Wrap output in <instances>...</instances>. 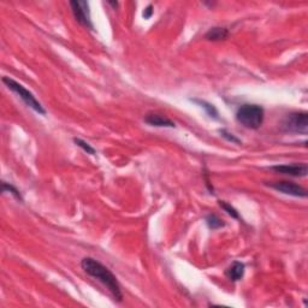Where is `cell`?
<instances>
[{
	"label": "cell",
	"mask_w": 308,
	"mask_h": 308,
	"mask_svg": "<svg viewBox=\"0 0 308 308\" xmlns=\"http://www.w3.org/2000/svg\"><path fill=\"white\" fill-rule=\"evenodd\" d=\"M81 268L88 276L93 277L96 281H99L100 283L104 284L106 287V289L111 292L112 296L115 297L116 301H123L122 288H120V284L118 282L117 277L112 273L111 270L107 269L100 261H97L94 258H91V256L82 259Z\"/></svg>",
	"instance_id": "cell-1"
},
{
	"label": "cell",
	"mask_w": 308,
	"mask_h": 308,
	"mask_svg": "<svg viewBox=\"0 0 308 308\" xmlns=\"http://www.w3.org/2000/svg\"><path fill=\"white\" fill-rule=\"evenodd\" d=\"M265 111L260 105L245 104L236 112V119L247 129L256 130L263 125Z\"/></svg>",
	"instance_id": "cell-2"
},
{
	"label": "cell",
	"mask_w": 308,
	"mask_h": 308,
	"mask_svg": "<svg viewBox=\"0 0 308 308\" xmlns=\"http://www.w3.org/2000/svg\"><path fill=\"white\" fill-rule=\"evenodd\" d=\"M2 82H4L5 86H6L10 91L16 93L17 96L23 100V102H24L28 107L34 110V111L38 112V115H42V116L46 115L45 107L41 105V102L38 101L37 97L34 96V94H33L32 92L28 91L24 86H22V84L19 83L17 81L10 78V77H2Z\"/></svg>",
	"instance_id": "cell-3"
},
{
	"label": "cell",
	"mask_w": 308,
	"mask_h": 308,
	"mask_svg": "<svg viewBox=\"0 0 308 308\" xmlns=\"http://www.w3.org/2000/svg\"><path fill=\"white\" fill-rule=\"evenodd\" d=\"M283 130L295 134H307L308 132V114L307 112H292L283 120Z\"/></svg>",
	"instance_id": "cell-4"
},
{
	"label": "cell",
	"mask_w": 308,
	"mask_h": 308,
	"mask_svg": "<svg viewBox=\"0 0 308 308\" xmlns=\"http://www.w3.org/2000/svg\"><path fill=\"white\" fill-rule=\"evenodd\" d=\"M71 11H73L74 17L81 25L93 29V23L91 19V10H89V4L87 1H70Z\"/></svg>",
	"instance_id": "cell-5"
},
{
	"label": "cell",
	"mask_w": 308,
	"mask_h": 308,
	"mask_svg": "<svg viewBox=\"0 0 308 308\" xmlns=\"http://www.w3.org/2000/svg\"><path fill=\"white\" fill-rule=\"evenodd\" d=\"M268 186L271 187L274 191L283 192L286 195H290V196L295 197H307V191L300 184L294 183V182L289 181H278V182H272V183H268Z\"/></svg>",
	"instance_id": "cell-6"
},
{
	"label": "cell",
	"mask_w": 308,
	"mask_h": 308,
	"mask_svg": "<svg viewBox=\"0 0 308 308\" xmlns=\"http://www.w3.org/2000/svg\"><path fill=\"white\" fill-rule=\"evenodd\" d=\"M272 170L277 173L287 174L291 177H306L308 173L307 164H284V165L272 166Z\"/></svg>",
	"instance_id": "cell-7"
},
{
	"label": "cell",
	"mask_w": 308,
	"mask_h": 308,
	"mask_svg": "<svg viewBox=\"0 0 308 308\" xmlns=\"http://www.w3.org/2000/svg\"><path fill=\"white\" fill-rule=\"evenodd\" d=\"M146 124L152 125V127H159V128H174L176 124L171 119L166 118L165 116L155 114V112H150L145 116L143 118Z\"/></svg>",
	"instance_id": "cell-8"
},
{
	"label": "cell",
	"mask_w": 308,
	"mask_h": 308,
	"mask_svg": "<svg viewBox=\"0 0 308 308\" xmlns=\"http://www.w3.org/2000/svg\"><path fill=\"white\" fill-rule=\"evenodd\" d=\"M245 264L241 263V261H233L229 268L227 269V271H225V276H227L228 279L231 282H237L243 278V276H245Z\"/></svg>",
	"instance_id": "cell-9"
},
{
	"label": "cell",
	"mask_w": 308,
	"mask_h": 308,
	"mask_svg": "<svg viewBox=\"0 0 308 308\" xmlns=\"http://www.w3.org/2000/svg\"><path fill=\"white\" fill-rule=\"evenodd\" d=\"M229 37V30L224 27H213L205 34V38L209 41H223Z\"/></svg>",
	"instance_id": "cell-10"
},
{
	"label": "cell",
	"mask_w": 308,
	"mask_h": 308,
	"mask_svg": "<svg viewBox=\"0 0 308 308\" xmlns=\"http://www.w3.org/2000/svg\"><path fill=\"white\" fill-rule=\"evenodd\" d=\"M206 224H207V227L212 230L220 229V228H223L225 225L224 222H223L218 215L213 214V213H211V214H209L206 217Z\"/></svg>",
	"instance_id": "cell-11"
},
{
	"label": "cell",
	"mask_w": 308,
	"mask_h": 308,
	"mask_svg": "<svg viewBox=\"0 0 308 308\" xmlns=\"http://www.w3.org/2000/svg\"><path fill=\"white\" fill-rule=\"evenodd\" d=\"M192 101L196 102V104H199L200 106H201L202 109H204L205 111L207 112V115H209L210 117L214 118V119H218V111H217V109H215V107L213 106L212 104H210V102L205 101V100H197V99L192 100Z\"/></svg>",
	"instance_id": "cell-12"
},
{
	"label": "cell",
	"mask_w": 308,
	"mask_h": 308,
	"mask_svg": "<svg viewBox=\"0 0 308 308\" xmlns=\"http://www.w3.org/2000/svg\"><path fill=\"white\" fill-rule=\"evenodd\" d=\"M1 187H2V192H11L12 196L16 197V199L19 200V201H20V202L23 201L22 194H20V192L16 188V187L12 186V184H10V183H6V182H2Z\"/></svg>",
	"instance_id": "cell-13"
},
{
	"label": "cell",
	"mask_w": 308,
	"mask_h": 308,
	"mask_svg": "<svg viewBox=\"0 0 308 308\" xmlns=\"http://www.w3.org/2000/svg\"><path fill=\"white\" fill-rule=\"evenodd\" d=\"M74 142H75V145L78 146L79 148H82V150H83L87 154H92V155H94V154L96 153V148H93L91 145H89L88 142H86V141L81 140V138L75 137V138H74Z\"/></svg>",
	"instance_id": "cell-14"
},
{
	"label": "cell",
	"mask_w": 308,
	"mask_h": 308,
	"mask_svg": "<svg viewBox=\"0 0 308 308\" xmlns=\"http://www.w3.org/2000/svg\"><path fill=\"white\" fill-rule=\"evenodd\" d=\"M219 206L222 207L223 210H224L225 212L228 213V214L230 215V217H232V218H235V219H240V213L237 212V210L235 209V207L233 206H231L230 204H228V202H225V201H219Z\"/></svg>",
	"instance_id": "cell-15"
},
{
	"label": "cell",
	"mask_w": 308,
	"mask_h": 308,
	"mask_svg": "<svg viewBox=\"0 0 308 308\" xmlns=\"http://www.w3.org/2000/svg\"><path fill=\"white\" fill-rule=\"evenodd\" d=\"M219 133H220V134H222L223 137H224L225 140L229 141V142L237 143V145H240V143H241L240 138H237L235 135L231 134V133H229V132H227V130H225V129H220Z\"/></svg>",
	"instance_id": "cell-16"
},
{
	"label": "cell",
	"mask_w": 308,
	"mask_h": 308,
	"mask_svg": "<svg viewBox=\"0 0 308 308\" xmlns=\"http://www.w3.org/2000/svg\"><path fill=\"white\" fill-rule=\"evenodd\" d=\"M153 14H154V10H153V5L152 4H150V5H147V7H146L145 10H143V14H142V16L145 17L146 19H150L151 17L153 16Z\"/></svg>",
	"instance_id": "cell-17"
},
{
	"label": "cell",
	"mask_w": 308,
	"mask_h": 308,
	"mask_svg": "<svg viewBox=\"0 0 308 308\" xmlns=\"http://www.w3.org/2000/svg\"><path fill=\"white\" fill-rule=\"evenodd\" d=\"M109 4L112 5V6L115 7V10H116V7H118V5H119L117 1H116V2H115V1H109Z\"/></svg>",
	"instance_id": "cell-18"
}]
</instances>
